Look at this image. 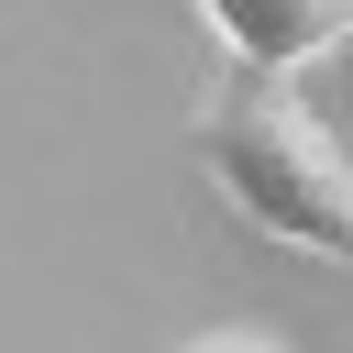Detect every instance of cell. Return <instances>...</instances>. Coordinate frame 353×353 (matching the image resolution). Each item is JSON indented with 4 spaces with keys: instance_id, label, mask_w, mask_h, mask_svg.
<instances>
[{
    "instance_id": "obj_1",
    "label": "cell",
    "mask_w": 353,
    "mask_h": 353,
    "mask_svg": "<svg viewBox=\"0 0 353 353\" xmlns=\"http://www.w3.org/2000/svg\"><path fill=\"white\" fill-rule=\"evenodd\" d=\"M188 154L210 176V199L287 243V254H320V265H353V143L287 88V77H221L188 121Z\"/></svg>"
},
{
    "instance_id": "obj_2",
    "label": "cell",
    "mask_w": 353,
    "mask_h": 353,
    "mask_svg": "<svg viewBox=\"0 0 353 353\" xmlns=\"http://www.w3.org/2000/svg\"><path fill=\"white\" fill-rule=\"evenodd\" d=\"M243 77H298L353 33V0H188Z\"/></svg>"
},
{
    "instance_id": "obj_3",
    "label": "cell",
    "mask_w": 353,
    "mask_h": 353,
    "mask_svg": "<svg viewBox=\"0 0 353 353\" xmlns=\"http://www.w3.org/2000/svg\"><path fill=\"white\" fill-rule=\"evenodd\" d=\"M320 88H331V110H320V121L342 132V121H353V33H342V44L320 55Z\"/></svg>"
},
{
    "instance_id": "obj_4",
    "label": "cell",
    "mask_w": 353,
    "mask_h": 353,
    "mask_svg": "<svg viewBox=\"0 0 353 353\" xmlns=\"http://www.w3.org/2000/svg\"><path fill=\"white\" fill-rule=\"evenodd\" d=\"M176 353H287V342H265V331H199V342H176Z\"/></svg>"
}]
</instances>
